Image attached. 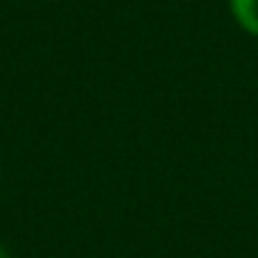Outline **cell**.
Segmentation results:
<instances>
[{"label":"cell","instance_id":"1","mask_svg":"<svg viewBox=\"0 0 258 258\" xmlns=\"http://www.w3.org/2000/svg\"><path fill=\"white\" fill-rule=\"evenodd\" d=\"M236 23L251 36H258V0H229Z\"/></svg>","mask_w":258,"mask_h":258},{"label":"cell","instance_id":"2","mask_svg":"<svg viewBox=\"0 0 258 258\" xmlns=\"http://www.w3.org/2000/svg\"><path fill=\"white\" fill-rule=\"evenodd\" d=\"M0 258H9V254L5 251V247H0Z\"/></svg>","mask_w":258,"mask_h":258}]
</instances>
